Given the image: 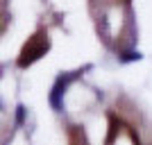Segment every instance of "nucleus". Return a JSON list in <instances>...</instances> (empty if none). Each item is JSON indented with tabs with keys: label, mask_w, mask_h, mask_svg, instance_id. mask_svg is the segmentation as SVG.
<instances>
[{
	"label": "nucleus",
	"mask_w": 152,
	"mask_h": 145,
	"mask_svg": "<svg viewBox=\"0 0 152 145\" xmlns=\"http://www.w3.org/2000/svg\"><path fill=\"white\" fill-rule=\"evenodd\" d=\"M80 75H82V70H73V73H61V75L55 79L52 91H50V95H48V102H50V107L55 109V111H61L64 109V95H66L68 86L75 82Z\"/></svg>",
	"instance_id": "nucleus-1"
},
{
	"label": "nucleus",
	"mask_w": 152,
	"mask_h": 145,
	"mask_svg": "<svg viewBox=\"0 0 152 145\" xmlns=\"http://www.w3.org/2000/svg\"><path fill=\"white\" fill-rule=\"evenodd\" d=\"M141 59H143V55L139 50H125L118 55V61L121 63H134V61H141Z\"/></svg>",
	"instance_id": "nucleus-2"
},
{
	"label": "nucleus",
	"mask_w": 152,
	"mask_h": 145,
	"mask_svg": "<svg viewBox=\"0 0 152 145\" xmlns=\"http://www.w3.org/2000/svg\"><path fill=\"white\" fill-rule=\"evenodd\" d=\"M25 116H27L25 104H16V127H20L23 122H25Z\"/></svg>",
	"instance_id": "nucleus-3"
},
{
	"label": "nucleus",
	"mask_w": 152,
	"mask_h": 145,
	"mask_svg": "<svg viewBox=\"0 0 152 145\" xmlns=\"http://www.w3.org/2000/svg\"><path fill=\"white\" fill-rule=\"evenodd\" d=\"M0 111H2V102H0Z\"/></svg>",
	"instance_id": "nucleus-4"
}]
</instances>
